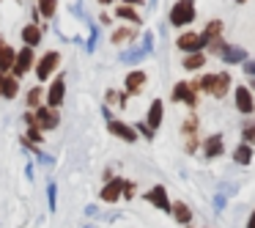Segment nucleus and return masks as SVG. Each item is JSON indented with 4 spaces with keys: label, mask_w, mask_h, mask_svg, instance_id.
<instances>
[{
    "label": "nucleus",
    "mask_w": 255,
    "mask_h": 228,
    "mask_svg": "<svg viewBox=\"0 0 255 228\" xmlns=\"http://www.w3.org/2000/svg\"><path fill=\"white\" fill-rule=\"evenodd\" d=\"M121 3H124V6H134V8H137V6H145V0H121Z\"/></svg>",
    "instance_id": "43"
},
{
    "label": "nucleus",
    "mask_w": 255,
    "mask_h": 228,
    "mask_svg": "<svg viewBox=\"0 0 255 228\" xmlns=\"http://www.w3.org/2000/svg\"><path fill=\"white\" fill-rule=\"evenodd\" d=\"M247 58H250V52L244 50L242 44H225V50L220 52V61L225 63V66H242Z\"/></svg>",
    "instance_id": "18"
},
{
    "label": "nucleus",
    "mask_w": 255,
    "mask_h": 228,
    "mask_svg": "<svg viewBox=\"0 0 255 228\" xmlns=\"http://www.w3.org/2000/svg\"><path fill=\"white\" fill-rule=\"evenodd\" d=\"M99 6H116V3H121V0H96Z\"/></svg>",
    "instance_id": "46"
},
{
    "label": "nucleus",
    "mask_w": 255,
    "mask_h": 228,
    "mask_svg": "<svg viewBox=\"0 0 255 228\" xmlns=\"http://www.w3.org/2000/svg\"><path fill=\"white\" fill-rule=\"evenodd\" d=\"M244 3H247V0H236V6H244Z\"/></svg>",
    "instance_id": "49"
},
{
    "label": "nucleus",
    "mask_w": 255,
    "mask_h": 228,
    "mask_svg": "<svg viewBox=\"0 0 255 228\" xmlns=\"http://www.w3.org/2000/svg\"><path fill=\"white\" fill-rule=\"evenodd\" d=\"M19 94H22V80H17L14 74H6V77L0 80V99L14 102Z\"/></svg>",
    "instance_id": "20"
},
{
    "label": "nucleus",
    "mask_w": 255,
    "mask_h": 228,
    "mask_svg": "<svg viewBox=\"0 0 255 228\" xmlns=\"http://www.w3.org/2000/svg\"><path fill=\"white\" fill-rule=\"evenodd\" d=\"M206 52L200 50V52H187V55H181V66L187 69V72H200V69L206 66Z\"/></svg>",
    "instance_id": "25"
},
{
    "label": "nucleus",
    "mask_w": 255,
    "mask_h": 228,
    "mask_svg": "<svg viewBox=\"0 0 255 228\" xmlns=\"http://www.w3.org/2000/svg\"><path fill=\"white\" fill-rule=\"evenodd\" d=\"M189 85H192L198 94H209L214 96V99H225L228 94H231V72H203L200 77L189 80Z\"/></svg>",
    "instance_id": "1"
},
{
    "label": "nucleus",
    "mask_w": 255,
    "mask_h": 228,
    "mask_svg": "<svg viewBox=\"0 0 255 228\" xmlns=\"http://www.w3.org/2000/svg\"><path fill=\"white\" fill-rule=\"evenodd\" d=\"M36 58H39V55H36L33 47H25V44H22V47L17 50V58H14V66H11V72H8V74H14L17 80H22L25 74H33Z\"/></svg>",
    "instance_id": "6"
},
{
    "label": "nucleus",
    "mask_w": 255,
    "mask_h": 228,
    "mask_svg": "<svg viewBox=\"0 0 255 228\" xmlns=\"http://www.w3.org/2000/svg\"><path fill=\"white\" fill-rule=\"evenodd\" d=\"M107 132H110L113 138H118L121 143H137L140 140L134 124H127L124 118H110V121H107Z\"/></svg>",
    "instance_id": "9"
},
{
    "label": "nucleus",
    "mask_w": 255,
    "mask_h": 228,
    "mask_svg": "<svg viewBox=\"0 0 255 228\" xmlns=\"http://www.w3.org/2000/svg\"><path fill=\"white\" fill-rule=\"evenodd\" d=\"M143 121L156 132V129L162 127V121H165V102H162V99H151V105H148V110H145Z\"/></svg>",
    "instance_id": "21"
},
{
    "label": "nucleus",
    "mask_w": 255,
    "mask_h": 228,
    "mask_svg": "<svg viewBox=\"0 0 255 228\" xmlns=\"http://www.w3.org/2000/svg\"><path fill=\"white\" fill-rule=\"evenodd\" d=\"M247 228H255V209L250 212V217H247Z\"/></svg>",
    "instance_id": "47"
},
{
    "label": "nucleus",
    "mask_w": 255,
    "mask_h": 228,
    "mask_svg": "<svg viewBox=\"0 0 255 228\" xmlns=\"http://www.w3.org/2000/svg\"><path fill=\"white\" fill-rule=\"evenodd\" d=\"M154 41H156L154 33H151V30H145V33H143V41H140V44H143L148 52H154Z\"/></svg>",
    "instance_id": "39"
},
{
    "label": "nucleus",
    "mask_w": 255,
    "mask_h": 228,
    "mask_svg": "<svg viewBox=\"0 0 255 228\" xmlns=\"http://www.w3.org/2000/svg\"><path fill=\"white\" fill-rule=\"evenodd\" d=\"M105 105L107 107H118V110H127V105H129V94L127 91H118V88H107L105 91Z\"/></svg>",
    "instance_id": "24"
},
{
    "label": "nucleus",
    "mask_w": 255,
    "mask_h": 228,
    "mask_svg": "<svg viewBox=\"0 0 255 228\" xmlns=\"http://www.w3.org/2000/svg\"><path fill=\"white\" fill-rule=\"evenodd\" d=\"M47 209H50L52 215L58 212V182H55V179L47 182Z\"/></svg>",
    "instance_id": "32"
},
{
    "label": "nucleus",
    "mask_w": 255,
    "mask_h": 228,
    "mask_svg": "<svg viewBox=\"0 0 255 228\" xmlns=\"http://www.w3.org/2000/svg\"><path fill=\"white\" fill-rule=\"evenodd\" d=\"M22 138L28 140V143H36V146H41V143H44V138H47V135L41 132V129L36 127V124H30V127H25V135H22Z\"/></svg>",
    "instance_id": "34"
},
{
    "label": "nucleus",
    "mask_w": 255,
    "mask_h": 228,
    "mask_svg": "<svg viewBox=\"0 0 255 228\" xmlns=\"http://www.w3.org/2000/svg\"><path fill=\"white\" fill-rule=\"evenodd\" d=\"M134 195H137V182H132V179H124V201H132Z\"/></svg>",
    "instance_id": "37"
},
{
    "label": "nucleus",
    "mask_w": 255,
    "mask_h": 228,
    "mask_svg": "<svg viewBox=\"0 0 255 228\" xmlns=\"http://www.w3.org/2000/svg\"><path fill=\"white\" fill-rule=\"evenodd\" d=\"M14 58H17V47H11L8 41H3L0 44V72H11V66H14Z\"/></svg>",
    "instance_id": "26"
},
{
    "label": "nucleus",
    "mask_w": 255,
    "mask_h": 228,
    "mask_svg": "<svg viewBox=\"0 0 255 228\" xmlns=\"http://www.w3.org/2000/svg\"><path fill=\"white\" fill-rule=\"evenodd\" d=\"M195 151H200V138L198 135H187L184 138V154H195Z\"/></svg>",
    "instance_id": "35"
},
{
    "label": "nucleus",
    "mask_w": 255,
    "mask_h": 228,
    "mask_svg": "<svg viewBox=\"0 0 255 228\" xmlns=\"http://www.w3.org/2000/svg\"><path fill=\"white\" fill-rule=\"evenodd\" d=\"M33 173H36L33 162H28V165H25V176H28V179H33Z\"/></svg>",
    "instance_id": "44"
},
{
    "label": "nucleus",
    "mask_w": 255,
    "mask_h": 228,
    "mask_svg": "<svg viewBox=\"0 0 255 228\" xmlns=\"http://www.w3.org/2000/svg\"><path fill=\"white\" fill-rule=\"evenodd\" d=\"M137 36H140V28H134V25H118V28H113V33H110V44L113 47H129V44H134L137 41Z\"/></svg>",
    "instance_id": "13"
},
{
    "label": "nucleus",
    "mask_w": 255,
    "mask_h": 228,
    "mask_svg": "<svg viewBox=\"0 0 255 228\" xmlns=\"http://www.w3.org/2000/svg\"><path fill=\"white\" fill-rule=\"evenodd\" d=\"M145 204H151L154 209H159V212H165V215H170L173 201L167 198V187H165V184H154V187L145 193Z\"/></svg>",
    "instance_id": "15"
},
{
    "label": "nucleus",
    "mask_w": 255,
    "mask_h": 228,
    "mask_svg": "<svg viewBox=\"0 0 255 228\" xmlns=\"http://www.w3.org/2000/svg\"><path fill=\"white\" fill-rule=\"evenodd\" d=\"M187 228H192V226H187Z\"/></svg>",
    "instance_id": "53"
},
{
    "label": "nucleus",
    "mask_w": 255,
    "mask_h": 228,
    "mask_svg": "<svg viewBox=\"0 0 255 228\" xmlns=\"http://www.w3.org/2000/svg\"><path fill=\"white\" fill-rule=\"evenodd\" d=\"M225 204H228V195L225 193H217L214 195V212H217V215H222V212H225Z\"/></svg>",
    "instance_id": "38"
},
{
    "label": "nucleus",
    "mask_w": 255,
    "mask_h": 228,
    "mask_svg": "<svg viewBox=\"0 0 255 228\" xmlns=\"http://www.w3.org/2000/svg\"><path fill=\"white\" fill-rule=\"evenodd\" d=\"M198 129H200V118H198L195 110H189V116L181 121V138H187V135H198Z\"/></svg>",
    "instance_id": "30"
},
{
    "label": "nucleus",
    "mask_w": 255,
    "mask_h": 228,
    "mask_svg": "<svg viewBox=\"0 0 255 228\" xmlns=\"http://www.w3.org/2000/svg\"><path fill=\"white\" fill-rule=\"evenodd\" d=\"M200 151H203L206 160H217V157L225 154V135L222 132H214L209 135V138L200 140Z\"/></svg>",
    "instance_id": "14"
},
{
    "label": "nucleus",
    "mask_w": 255,
    "mask_h": 228,
    "mask_svg": "<svg viewBox=\"0 0 255 228\" xmlns=\"http://www.w3.org/2000/svg\"><path fill=\"white\" fill-rule=\"evenodd\" d=\"M176 50L181 52V55H187V52H200V50H206L200 30H189V28L181 30V33L176 36Z\"/></svg>",
    "instance_id": "8"
},
{
    "label": "nucleus",
    "mask_w": 255,
    "mask_h": 228,
    "mask_svg": "<svg viewBox=\"0 0 255 228\" xmlns=\"http://www.w3.org/2000/svg\"><path fill=\"white\" fill-rule=\"evenodd\" d=\"M170 217L178 223V226H192V209H189V204H184V201H173L170 206Z\"/></svg>",
    "instance_id": "22"
},
{
    "label": "nucleus",
    "mask_w": 255,
    "mask_h": 228,
    "mask_svg": "<svg viewBox=\"0 0 255 228\" xmlns=\"http://www.w3.org/2000/svg\"><path fill=\"white\" fill-rule=\"evenodd\" d=\"M102 116H105V121H110V118H113V110H110L107 105H102Z\"/></svg>",
    "instance_id": "45"
},
{
    "label": "nucleus",
    "mask_w": 255,
    "mask_h": 228,
    "mask_svg": "<svg viewBox=\"0 0 255 228\" xmlns=\"http://www.w3.org/2000/svg\"><path fill=\"white\" fill-rule=\"evenodd\" d=\"M134 129H137V135H140V138H145V140H154L156 138V132L145 121H137V124H134Z\"/></svg>",
    "instance_id": "36"
},
{
    "label": "nucleus",
    "mask_w": 255,
    "mask_h": 228,
    "mask_svg": "<svg viewBox=\"0 0 255 228\" xmlns=\"http://www.w3.org/2000/svg\"><path fill=\"white\" fill-rule=\"evenodd\" d=\"M170 102H176V105H187L189 110H198L200 94L189 85V80H178V83L173 85V91H170Z\"/></svg>",
    "instance_id": "5"
},
{
    "label": "nucleus",
    "mask_w": 255,
    "mask_h": 228,
    "mask_svg": "<svg viewBox=\"0 0 255 228\" xmlns=\"http://www.w3.org/2000/svg\"><path fill=\"white\" fill-rule=\"evenodd\" d=\"M44 105V85L36 83L25 91V110H36V107Z\"/></svg>",
    "instance_id": "23"
},
{
    "label": "nucleus",
    "mask_w": 255,
    "mask_h": 228,
    "mask_svg": "<svg viewBox=\"0 0 255 228\" xmlns=\"http://www.w3.org/2000/svg\"><path fill=\"white\" fill-rule=\"evenodd\" d=\"M145 85H148V72H145V69L134 66L132 72H127V77H124V91H127L129 96H140L145 91Z\"/></svg>",
    "instance_id": "11"
},
{
    "label": "nucleus",
    "mask_w": 255,
    "mask_h": 228,
    "mask_svg": "<svg viewBox=\"0 0 255 228\" xmlns=\"http://www.w3.org/2000/svg\"><path fill=\"white\" fill-rule=\"evenodd\" d=\"M3 41H6V39H3V30H0V44H3Z\"/></svg>",
    "instance_id": "50"
},
{
    "label": "nucleus",
    "mask_w": 255,
    "mask_h": 228,
    "mask_svg": "<svg viewBox=\"0 0 255 228\" xmlns=\"http://www.w3.org/2000/svg\"><path fill=\"white\" fill-rule=\"evenodd\" d=\"M88 28H91V33H88V39H85V50L88 52H96V47H99V33H102V28L96 22H91L88 19Z\"/></svg>",
    "instance_id": "33"
},
{
    "label": "nucleus",
    "mask_w": 255,
    "mask_h": 228,
    "mask_svg": "<svg viewBox=\"0 0 255 228\" xmlns=\"http://www.w3.org/2000/svg\"><path fill=\"white\" fill-rule=\"evenodd\" d=\"M44 33H47V22H44V25L28 22L22 30H19V39H22L25 47H33V50H39L41 41H44Z\"/></svg>",
    "instance_id": "16"
},
{
    "label": "nucleus",
    "mask_w": 255,
    "mask_h": 228,
    "mask_svg": "<svg viewBox=\"0 0 255 228\" xmlns=\"http://www.w3.org/2000/svg\"><path fill=\"white\" fill-rule=\"evenodd\" d=\"M242 143H255V116H244L242 124Z\"/></svg>",
    "instance_id": "31"
},
{
    "label": "nucleus",
    "mask_w": 255,
    "mask_h": 228,
    "mask_svg": "<svg viewBox=\"0 0 255 228\" xmlns=\"http://www.w3.org/2000/svg\"><path fill=\"white\" fill-rule=\"evenodd\" d=\"M85 215H88V217H99V206L88 204V206H85Z\"/></svg>",
    "instance_id": "41"
},
{
    "label": "nucleus",
    "mask_w": 255,
    "mask_h": 228,
    "mask_svg": "<svg viewBox=\"0 0 255 228\" xmlns=\"http://www.w3.org/2000/svg\"><path fill=\"white\" fill-rule=\"evenodd\" d=\"M99 25H113V17H110L107 11H102V14H99Z\"/></svg>",
    "instance_id": "42"
},
{
    "label": "nucleus",
    "mask_w": 255,
    "mask_h": 228,
    "mask_svg": "<svg viewBox=\"0 0 255 228\" xmlns=\"http://www.w3.org/2000/svg\"><path fill=\"white\" fill-rule=\"evenodd\" d=\"M61 63H63L61 50H44L39 58H36V66H33V77H36V83L47 85L58 72H61Z\"/></svg>",
    "instance_id": "2"
},
{
    "label": "nucleus",
    "mask_w": 255,
    "mask_h": 228,
    "mask_svg": "<svg viewBox=\"0 0 255 228\" xmlns=\"http://www.w3.org/2000/svg\"><path fill=\"white\" fill-rule=\"evenodd\" d=\"M148 55H151V52L145 50L143 44H129V50L118 52V61H121L124 66H137V63H143Z\"/></svg>",
    "instance_id": "19"
},
{
    "label": "nucleus",
    "mask_w": 255,
    "mask_h": 228,
    "mask_svg": "<svg viewBox=\"0 0 255 228\" xmlns=\"http://www.w3.org/2000/svg\"><path fill=\"white\" fill-rule=\"evenodd\" d=\"M3 77H6V72H0V80H3Z\"/></svg>",
    "instance_id": "51"
},
{
    "label": "nucleus",
    "mask_w": 255,
    "mask_h": 228,
    "mask_svg": "<svg viewBox=\"0 0 255 228\" xmlns=\"http://www.w3.org/2000/svg\"><path fill=\"white\" fill-rule=\"evenodd\" d=\"M36 11L44 22H52L58 14V0H36Z\"/></svg>",
    "instance_id": "28"
},
{
    "label": "nucleus",
    "mask_w": 255,
    "mask_h": 228,
    "mask_svg": "<svg viewBox=\"0 0 255 228\" xmlns=\"http://www.w3.org/2000/svg\"><path fill=\"white\" fill-rule=\"evenodd\" d=\"M222 30H225V22H222V19H209V22H206V28L200 30V36H203V44H209V41L220 39Z\"/></svg>",
    "instance_id": "27"
},
{
    "label": "nucleus",
    "mask_w": 255,
    "mask_h": 228,
    "mask_svg": "<svg viewBox=\"0 0 255 228\" xmlns=\"http://www.w3.org/2000/svg\"><path fill=\"white\" fill-rule=\"evenodd\" d=\"M233 107L242 116H255V94L247 85H233Z\"/></svg>",
    "instance_id": "10"
},
{
    "label": "nucleus",
    "mask_w": 255,
    "mask_h": 228,
    "mask_svg": "<svg viewBox=\"0 0 255 228\" xmlns=\"http://www.w3.org/2000/svg\"><path fill=\"white\" fill-rule=\"evenodd\" d=\"M203 228H211V226H203Z\"/></svg>",
    "instance_id": "52"
},
{
    "label": "nucleus",
    "mask_w": 255,
    "mask_h": 228,
    "mask_svg": "<svg viewBox=\"0 0 255 228\" xmlns=\"http://www.w3.org/2000/svg\"><path fill=\"white\" fill-rule=\"evenodd\" d=\"M198 19V6H195V0H176L167 11V22L170 28H178V30H187L189 25Z\"/></svg>",
    "instance_id": "3"
},
{
    "label": "nucleus",
    "mask_w": 255,
    "mask_h": 228,
    "mask_svg": "<svg viewBox=\"0 0 255 228\" xmlns=\"http://www.w3.org/2000/svg\"><path fill=\"white\" fill-rule=\"evenodd\" d=\"M242 72L247 74V77H255V58H247V61L242 63Z\"/></svg>",
    "instance_id": "40"
},
{
    "label": "nucleus",
    "mask_w": 255,
    "mask_h": 228,
    "mask_svg": "<svg viewBox=\"0 0 255 228\" xmlns=\"http://www.w3.org/2000/svg\"><path fill=\"white\" fill-rule=\"evenodd\" d=\"M66 91H69L66 74L58 72L55 77L47 83V88H44V105H47V107H55V110H61V107L66 105Z\"/></svg>",
    "instance_id": "4"
},
{
    "label": "nucleus",
    "mask_w": 255,
    "mask_h": 228,
    "mask_svg": "<svg viewBox=\"0 0 255 228\" xmlns=\"http://www.w3.org/2000/svg\"><path fill=\"white\" fill-rule=\"evenodd\" d=\"M253 160H255V151L250 143H239L236 149H233V162H236V165H250Z\"/></svg>",
    "instance_id": "29"
},
{
    "label": "nucleus",
    "mask_w": 255,
    "mask_h": 228,
    "mask_svg": "<svg viewBox=\"0 0 255 228\" xmlns=\"http://www.w3.org/2000/svg\"><path fill=\"white\" fill-rule=\"evenodd\" d=\"M247 88H250V91H253V94H255V77H250V85H247Z\"/></svg>",
    "instance_id": "48"
},
{
    "label": "nucleus",
    "mask_w": 255,
    "mask_h": 228,
    "mask_svg": "<svg viewBox=\"0 0 255 228\" xmlns=\"http://www.w3.org/2000/svg\"><path fill=\"white\" fill-rule=\"evenodd\" d=\"M121 198H124V176H113L110 182L102 184V190H99L102 204H118Z\"/></svg>",
    "instance_id": "12"
},
{
    "label": "nucleus",
    "mask_w": 255,
    "mask_h": 228,
    "mask_svg": "<svg viewBox=\"0 0 255 228\" xmlns=\"http://www.w3.org/2000/svg\"><path fill=\"white\" fill-rule=\"evenodd\" d=\"M113 17H116L118 22H124V25L143 28V17H140V11H137L134 6H124V3H116V8H113Z\"/></svg>",
    "instance_id": "17"
},
{
    "label": "nucleus",
    "mask_w": 255,
    "mask_h": 228,
    "mask_svg": "<svg viewBox=\"0 0 255 228\" xmlns=\"http://www.w3.org/2000/svg\"><path fill=\"white\" fill-rule=\"evenodd\" d=\"M33 116H36V127L41 129V132H55L58 127H61V110H55V107H47V105H41V107H36L33 110Z\"/></svg>",
    "instance_id": "7"
}]
</instances>
